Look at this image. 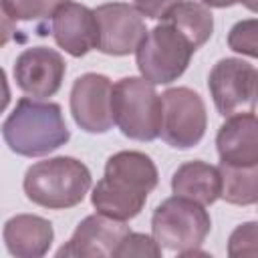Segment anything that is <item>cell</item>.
<instances>
[{
  "label": "cell",
  "mask_w": 258,
  "mask_h": 258,
  "mask_svg": "<svg viewBox=\"0 0 258 258\" xmlns=\"http://www.w3.org/2000/svg\"><path fill=\"white\" fill-rule=\"evenodd\" d=\"M67 0H2L14 20H42L52 16Z\"/></svg>",
  "instance_id": "19"
},
{
  "label": "cell",
  "mask_w": 258,
  "mask_h": 258,
  "mask_svg": "<svg viewBox=\"0 0 258 258\" xmlns=\"http://www.w3.org/2000/svg\"><path fill=\"white\" fill-rule=\"evenodd\" d=\"M163 22H167L175 30H179L191 42V46L196 50L212 36V30H214V18H212L210 8L206 4H200L194 0L175 2L163 14Z\"/></svg>",
  "instance_id": "17"
},
{
  "label": "cell",
  "mask_w": 258,
  "mask_h": 258,
  "mask_svg": "<svg viewBox=\"0 0 258 258\" xmlns=\"http://www.w3.org/2000/svg\"><path fill=\"white\" fill-rule=\"evenodd\" d=\"M256 222H248L242 224L234 230V234L230 236V244H228V254L230 256H256L258 248H256Z\"/></svg>",
  "instance_id": "22"
},
{
  "label": "cell",
  "mask_w": 258,
  "mask_h": 258,
  "mask_svg": "<svg viewBox=\"0 0 258 258\" xmlns=\"http://www.w3.org/2000/svg\"><path fill=\"white\" fill-rule=\"evenodd\" d=\"M206 6H212V8H228V6H234L238 4L240 0H202Z\"/></svg>",
  "instance_id": "26"
},
{
  "label": "cell",
  "mask_w": 258,
  "mask_h": 258,
  "mask_svg": "<svg viewBox=\"0 0 258 258\" xmlns=\"http://www.w3.org/2000/svg\"><path fill=\"white\" fill-rule=\"evenodd\" d=\"M97 20V48L105 54L123 56L135 52L139 42L143 40L147 28L143 22V14L125 2H109L101 4L93 10Z\"/></svg>",
  "instance_id": "9"
},
{
  "label": "cell",
  "mask_w": 258,
  "mask_h": 258,
  "mask_svg": "<svg viewBox=\"0 0 258 258\" xmlns=\"http://www.w3.org/2000/svg\"><path fill=\"white\" fill-rule=\"evenodd\" d=\"M157 185V167L141 151H119L105 163V177L97 181L91 202L99 214L115 220L135 218L149 191Z\"/></svg>",
  "instance_id": "1"
},
{
  "label": "cell",
  "mask_w": 258,
  "mask_h": 258,
  "mask_svg": "<svg viewBox=\"0 0 258 258\" xmlns=\"http://www.w3.org/2000/svg\"><path fill=\"white\" fill-rule=\"evenodd\" d=\"M2 135L6 145L24 157L46 155L71 137L60 107L56 103L34 101L22 97L10 117L2 125Z\"/></svg>",
  "instance_id": "2"
},
{
  "label": "cell",
  "mask_w": 258,
  "mask_h": 258,
  "mask_svg": "<svg viewBox=\"0 0 258 258\" xmlns=\"http://www.w3.org/2000/svg\"><path fill=\"white\" fill-rule=\"evenodd\" d=\"M54 232L48 220L32 214H18L4 224V242L12 256L40 258L48 252Z\"/></svg>",
  "instance_id": "15"
},
{
  "label": "cell",
  "mask_w": 258,
  "mask_h": 258,
  "mask_svg": "<svg viewBox=\"0 0 258 258\" xmlns=\"http://www.w3.org/2000/svg\"><path fill=\"white\" fill-rule=\"evenodd\" d=\"M131 232L123 220L109 218L105 214L87 216L75 230L73 238L56 252V256H81V258H107L113 256L125 234Z\"/></svg>",
  "instance_id": "12"
},
{
  "label": "cell",
  "mask_w": 258,
  "mask_h": 258,
  "mask_svg": "<svg viewBox=\"0 0 258 258\" xmlns=\"http://www.w3.org/2000/svg\"><path fill=\"white\" fill-rule=\"evenodd\" d=\"M194 52L196 48L179 30L161 22L145 32L135 48L137 69L151 85H167L185 73Z\"/></svg>",
  "instance_id": "6"
},
{
  "label": "cell",
  "mask_w": 258,
  "mask_h": 258,
  "mask_svg": "<svg viewBox=\"0 0 258 258\" xmlns=\"http://www.w3.org/2000/svg\"><path fill=\"white\" fill-rule=\"evenodd\" d=\"M10 103V89H8V81H6V73L0 69V113H4V109Z\"/></svg>",
  "instance_id": "25"
},
{
  "label": "cell",
  "mask_w": 258,
  "mask_h": 258,
  "mask_svg": "<svg viewBox=\"0 0 258 258\" xmlns=\"http://www.w3.org/2000/svg\"><path fill=\"white\" fill-rule=\"evenodd\" d=\"M222 189L220 198L234 206H252L258 200V165H228L220 163Z\"/></svg>",
  "instance_id": "18"
},
{
  "label": "cell",
  "mask_w": 258,
  "mask_h": 258,
  "mask_svg": "<svg viewBox=\"0 0 258 258\" xmlns=\"http://www.w3.org/2000/svg\"><path fill=\"white\" fill-rule=\"evenodd\" d=\"M16 32V26H14V18L6 12L4 4L0 2V48L14 36Z\"/></svg>",
  "instance_id": "24"
},
{
  "label": "cell",
  "mask_w": 258,
  "mask_h": 258,
  "mask_svg": "<svg viewBox=\"0 0 258 258\" xmlns=\"http://www.w3.org/2000/svg\"><path fill=\"white\" fill-rule=\"evenodd\" d=\"M115 258H131V256H139V258H157V256H161V248H159V244L153 240V238H149V236H145V234H135V232H127L125 234V238L121 240V244L117 246V250H115V254H113Z\"/></svg>",
  "instance_id": "20"
},
{
  "label": "cell",
  "mask_w": 258,
  "mask_h": 258,
  "mask_svg": "<svg viewBox=\"0 0 258 258\" xmlns=\"http://www.w3.org/2000/svg\"><path fill=\"white\" fill-rule=\"evenodd\" d=\"M52 36L71 56H85L97 48V20L91 8L79 2H64L52 14Z\"/></svg>",
  "instance_id": "13"
},
{
  "label": "cell",
  "mask_w": 258,
  "mask_h": 258,
  "mask_svg": "<svg viewBox=\"0 0 258 258\" xmlns=\"http://www.w3.org/2000/svg\"><path fill=\"white\" fill-rule=\"evenodd\" d=\"M159 99H161V123H159L161 139L177 149H189L198 145L208 125L206 105L202 97L187 87H175V89H167L163 95H159Z\"/></svg>",
  "instance_id": "7"
},
{
  "label": "cell",
  "mask_w": 258,
  "mask_h": 258,
  "mask_svg": "<svg viewBox=\"0 0 258 258\" xmlns=\"http://www.w3.org/2000/svg\"><path fill=\"white\" fill-rule=\"evenodd\" d=\"M212 220L202 204L173 196L161 202L151 218L153 240L159 248L177 252L181 256L200 254L198 248L210 234Z\"/></svg>",
  "instance_id": "4"
},
{
  "label": "cell",
  "mask_w": 258,
  "mask_h": 258,
  "mask_svg": "<svg viewBox=\"0 0 258 258\" xmlns=\"http://www.w3.org/2000/svg\"><path fill=\"white\" fill-rule=\"evenodd\" d=\"M256 30H258V24L254 18H248V20H242L238 22L232 30H230V36H228V44L232 50L240 52V54H246V56H256L258 54V42H256Z\"/></svg>",
  "instance_id": "21"
},
{
  "label": "cell",
  "mask_w": 258,
  "mask_h": 258,
  "mask_svg": "<svg viewBox=\"0 0 258 258\" xmlns=\"http://www.w3.org/2000/svg\"><path fill=\"white\" fill-rule=\"evenodd\" d=\"M67 64L62 56L46 46L26 48L14 62L16 85L30 97H52L64 79Z\"/></svg>",
  "instance_id": "11"
},
{
  "label": "cell",
  "mask_w": 258,
  "mask_h": 258,
  "mask_svg": "<svg viewBox=\"0 0 258 258\" xmlns=\"http://www.w3.org/2000/svg\"><path fill=\"white\" fill-rule=\"evenodd\" d=\"M240 2H242V4H244L248 10H252V12L256 10V0H240Z\"/></svg>",
  "instance_id": "27"
},
{
  "label": "cell",
  "mask_w": 258,
  "mask_h": 258,
  "mask_svg": "<svg viewBox=\"0 0 258 258\" xmlns=\"http://www.w3.org/2000/svg\"><path fill=\"white\" fill-rule=\"evenodd\" d=\"M91 187V171L75 157H52L28 167L24 175L26 198L48 210H67L83 202Z\"/></svg>",
  "instance_id": "3"
},
{
  "label": "cell",
  "mask_w": 258,
  "mask_h": 258,
  "mask_svg": "<svg viewBox=\"0 0 258 258\" xmlns=\"http://www.w3.org/2000/svg\"><path fill=\"white\" fill-rule=\"evenodd\" d=\"M71 113L75 123L87 133H105L113 127L111 81L105 75H81L71 91Z\"/></svg>",
  "instance_id": "10"
},
{
  "label": "cell",
  "mask_w": 258,
  "mask_h": 258,
  "mask_svg": "<svg viewBox=\"0 0 258 258\" xmlns=\"http://www.w3.org/2000/svg\"><path fill=\"white\" fill-rule=\"evenodd\" d=\"M133 2H135L137 10H139L143 16L153 18V20H159V18H163V14H165L175 2H179V0H133Z\"/></svg>",
  "instance_id": "23"
},
{
  "label": "cell",
  "mask_w": 258,
  "mask_h": 258,
  "mask_svg": "<svg viewBox=\"0 0 258 258\" xmlns=\"http://www.w3.org/2000/svg\"><path fill=\"white\" fill-rule=\"evenodd\" d=\"M220 163L228 165H258V121L254 111L234 113L220 127L218 137Z\"/></svg>",
  "instance_id": "14"
},
{
  "label": "cell",
  "mask_w": 258,
  "mask_h": 258,
  "mask_svg": "<svg viewBox=\"0 0 258 258\" xmlns=\"http://www.w3.org/2000/svg\"><path fill=\"white\" fill-rule=\"evenodd\" d=\"M258 73L242 58H222L210 71L208 87L220 115L230 117L244 109L254 111Z\"/></svg>",
  "instance_id": "8"
},
{
  "label": "cell",
  "mask_w": 258,
  "mask_h": 258,
  "mask_svg": "<svg viewBox=\"0 0 258 258\" xmlns=\"http://www.w3.org/2000/svg\"><path fill=\"white\" fill-rule=\"evenodd\" d=\"M111 115L129 139L153 141L159 137L161 99L143 77H125L111 85Z\"/></svg>",
  "instance_id": "5"
},
{
  "label": "cell",
  "mask_w": 258,
  "mask_h": 258,
  "mask_svg": "<svg viewBox=\"0 0 258 258\" xmlns=\"http://www.w3.org/2000/svg\"><path fill=\"white\" fill-rule=\"evenodd\" d=\"M171 189L175 196L194 200L202 206H210L220 198V169L206 161H187L173 173Z\"/></svg>",
  "instance_id": "16"
}]
</instances>
